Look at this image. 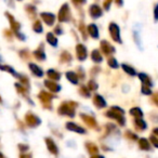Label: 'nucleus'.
<instances>
[{"instance_id": "nucleus-1", "label": "nucleus", "mask_w": 158, "mask_h": 158, "mask_svg": "<svg viewBox=\"0 0 158 158\" xmlns=\"http://www.w3.org/2000/svg\"><path fill=\"white\" fill-rule=\"evenodd\" d=\"M78 107V103L74 101H64L57 107V114L63 117L74 118L76 116V108Z\"/></svg>"}, {"instance_id": "nucleus-2", "label": "nucleus", "mask_w": 158, "mask_h": 158, "mask_svg": "<svg viewBox=\"0 0 158 158\" xmlns=\"http://www.w3.org/2000/svg\"><path fill=\"white\" fill-rule=\"evenodd\" d=\"M38 100L40 101V103L44 106L48 110H52V100L55 99V95L51 92H48V91L41 90L39 93H38Z\"/></svg>"}, {"instance_id": "nucleus-3", "label": "nucleus", "mask_w": 158, "mask_h": 158, "mask_svg": "<svg viewBox=\"0 0 158 158\" xmlns=\"http://www.w3.org/2000/svg\"><path fill=\"white\" fill-rule=\"evenodd\" d=\"M57 19L59 22L61 23H68L72 20V11H70L69 5L65 2L59 10V14H57Z\"/></svg>"}, {"instance_id": "nucleus-4", "label": "nucleus", "mask_w": 158, "mask_h": 158, "mask_svg": "<svg viewBox=\"0 0 158 158\" xmlns=\"http://www.w3.org/2000/svg\"><path fill=\"white\" fill-rule=\"evenodd\" d=\"M24 121L29 128H37L41 125V119L33 112H27L24 116Z\"/></svg>"}, {"instance_id": "nucleus-5", "label": "nucleus", "mask_w": 158, "mask_h": 158, "mask_svg": "<svg viewBox=\"0 0 158 158\" xmlns=\"http://www.w3.org/2000/svg\"><path fill=\"white\" fill-rule=\"evenodd\" d=\"M75 51H76V57L79 62H85L88 59V49L84 44H77L75 47Z\"/></svg>"}, {"instance_id": "nucleus-6", "label": "nucleus", "mask_w": 158, "mask_h": 158, "mask_svg": "<svg viewBox=\"0 0 158 158\" xmlns=\"http://www.w3.org/2000/svg\"><path fill=\"white\" fill-rule=\"evenodd\" d=\"M79 117H80V119H81V120L84 121V123H86L89 128H91V129H94V130H99L100 129V128H99V123H98L97 119H95L93 116L88 115V114H85V113H81V114L79 115Z\"/></svg>"}, {"instance_id": "nucleus-7", "label": "nucleus", "mask_w": 158, "mask_h": 158, "mask_svg": "<svg viewBox=\"0 0 158 158\" xmlns=\"http://www.w3.org/2000/svg\"><path fill=\"white\" fill-rule=\"evenodd\" d=\"M65 128H66V130H68V131L75 132V133H78V134H81V135L87 134V129H86V128L82 127V126H80V125H78V123H74V121H67V123H65Z\"/></svg>"}, {"instance_id": "nucleus-8", "label": "nucleus", "mask_w": 158, "mask_h": 158, "mask_svg": "<svg viewBox=\"0 0 158 158\" xmlns=\"http://www.w3.org/2000/svg\"><path fill=\"white\" fill-rule=\"evenodd\" d=\"M108 31H110V37H112V39L114 40L115 42H117V44H121L120 29H119V26L116 24V23H110Z\"/></svg>"}, {"instance_id": "nucleus-9", "label": "nucleus", "mask_w": 158, "mask_h": 158, "mask_svg": "<svg viewBox=\"0 0 158 158\" xmlns=\"http://www.w3.org/2000/svg\"><path fill=\"white\" fill-rule=\"evenodd\" d=\"M44 87L49 90V92L53 93V94H56V93L61 92V90H62L61 85H59L56 81L50 80V79H46V80L44 81Z\"/></svg>"}, {"instance_id": "nucleus-10", "label": "nucleus", "mask_w": 158, "mask_h": 158, "mask_svg": "<svg viewBox=\"0 0 158 158\" xmlns=\"http://www.w3.org/2000/svg\"><path fill=\"white\" fill-rule=\"evenodd\" d=\"M105 116L110 119H114V120H116L119 126H125L126 125L125 116L121 115V114H118V113H116V112H114V110H112L110 108L105 113Z\"/></svg>"}, {"instance_id": "nucleus-11", "label": "nucleus", "mask_w": 158, "mask_h": 158, "mask_svg": "<svg viewBox=\"0 0 158 158\" xmlns=\"http://www.w3.org/2000/svg\"><path fill=\"white\" fill-rule=\"evenodd\" d=\"M100 50L103 53V55H106V56H110L115 53V48L107 40H102L100 42Z\"/></svg>"}, {"instance_id": "nucleus-12", "label": "nucleus", "mask_w": 158, "mask_h": 158, "mask_svg": "<svg viewBox=\"0 0 158 158\" xmlns=\"http://www.w3.org/2000/svg\"><path fill=\"white\" fill-rule=\"evenodd\" d=\"M44 142H46V146H47V148H48V151L50 152L52 155H54V156L59 155V153H60L59 146H57L55 141L53 140L52 138L47 136V138H44Z\"/></svg>"}, {"instance_id": "nucleus-13", "label": "nucleus", "mask_w": 158, "mask_h": 158, "mask_svg": "<svg viewBox=\"0 0 158 158\" xmlns=\"http://www.w3.org/2000/svg\"><path fill=\"white\" fill-rule=\"evenodd\" d=\"M92 103L98 110H102V108L107 107V102L104 99L103 95L99 94V93H95L92 97Z\"/></svg>"}, {"instance_id": "nucleus-14", "label": "nucleus", "mask_w": 158, "mask_h": 158, "mask_svg": "<svg viewBox=\"0 0 158 158\" xmlns=\"http://www.w3.org/2000/svg\"><path fill=\"white\" fill-rule=\"evenodd\" d=\"M89 15L93 20H98V19H100L103 15V10H102V8L99 5L93 3V5H91L89 7Z\"/></svg>"}, {"instance_id": "nucleus-15", "label": "nucleus", "mask_w": 158, "mask_h": 158, "mask_svg": "<svg viewBox=\"0 0 158 158\" xmlns=\"http://www.w3.org/2000/svg\"><path fill=\"white\" fill-rule=\"evenodd\" d=\"M40 18H41L42 22L47 25V26H53L56 21V16L51 12H41L40 13Z\"/></svg>"}, {"instance_id": "nucleus-16", "label": "nucleus", "mask_w": 158, "mask_h": 158, "mask_svg": "<svg viewBox=\"0 0 158 158\" xmlns=\"http://www.w3.org/2000/svg\"><path fill=\"white\" fill-rule=\"evenodd\" d=\"M33 56L37 60L38 62H44L47 60V54L44 51V44H40L39 47L36 49L33 52Z\"/></svg>"}, {"instance_id": "nucleus-17", "label": "nucleus", "mask_w": 158, "mask_h": 158, "mask_svg": "<svg viewBox=\"0 0 158 158\" xmlns=\"http://www.w3.org/2000/svg\"><path fill=\"white\" fill-rule=\"evenodd\" d=\"M28 68H29V70H31V74H33L35 77H37V78H42V77L44 76V69H42L38 64L31 62V63H28Z\"/></svg>"}, {"instance_id": "nucleus-18", "label": "nucleus", "mask_w": 158, "mask_h": 158, "mask_svg": "<svg viewBox=\"0 0 158 158\" xmlns=\"http://www.w3.org/2000/svg\"><path fill=\"white\" fill-rule=\"evenodd\" d=\"M65 78L74 86H78L79 82H80V78H79L78 74L74 70H67L65 73Z\"/></svg>"}, {"instance_id": "nucleus-19", "label": "nucleus", "mask_w": 158, "mask_h": 158, "mask_svg": "<svg viewBox=\"0 0 158 158\" xmlns=\"http://www.w3.org/2000/svg\"><path fill=\"white\" fill-rule=\"evenodd\" d=\"M87 31H88V35L90 36L92 39H99L100 38V31L99 27H98L97 24L94 23H90V24L87 26Z\"/></svg>"}, {"instance_id": "nucleus-20", "label": "nucleus", "mask_w": 158, "mask_h": 158, "mask_svg": "<svg viewBox=\"0 0 158 158\" xmlns=\"http://www.w3.org/2000/svg\"><path fill=\"white\" fill-rule=\"evenodd\" d=\"M6 16H7L8 21H9L10 27H11V29L13 31V33L20 31H21V24L15 20V19H14V16L12 15V14L8 13V12H6Z\"/></svg>"}, {"instance_id": "nucleus-21", "label": "nucleus", "mask_w": 158, "mask_h": 158, "mask_svg": "<svg viewBox=\"0 0 158 158\" xmlns=\"http://www.w3.org/2000/svg\"><path fill=\"white\" fill-rule=\"evenodd\" d=\"M90 57H91V60H92V62L94 64H101L102 62H103V60H104L103 53H102L101 50H99V49H94V50L91 51Z\"/></svg>"}, {"instance_id": "nucleus-22", "label": "nucleus", "mask_w": 158, "mask_h": 158, "mask_svg": "<svg viewBox=\"0 0 158 158\" xmlns=\"http://www.w3.org/2000/svg\"><path fill=\"white\" fill-rule=\"evenodd\" d=\"M46 75H47V77H48V79L53 80V81H60L62 78V74L59 70L54 69V68H49L46 72Z\"/></svg>"}, {"instance_id": "nucleus-23", "label": "nucleus", "mask_w": 158, "mask_h": 158, "mask_svg": "<svg viewBox=\"0 0 158 158\" xmlns=\"http://www.w3.org/2000/svg\"><path fill=\"white\" fill-rule=\"evenodd\" d=\"M46 41L48 42L51 47H53V48H56V47L59 46V39H57V36L55 35L54 33H51V31L47 33Z\"/></svg>"}, {"instance_id": "nucleus-24", "label": "nucleus", "mask_w": 158, "mask_h": 158, "mask_svg": "<svg viewBox=\"0 0 158 158\" xmlns=\"http://www.w3.org/2000/svg\"><path fill=\"white\" fill-rule=\"evenodd\" d=\"M14 87H15L16 91H18V93H20L21 95H23V97L25 98V99H27V98H29V89L26 88V87L24 86V85H22L20 81L19 82H15L14 84Z\"/></svg>"}, {"instance_id": "nucleus-25", "label": "nucleus", "mask_w": 158, "mask_h": 158, "mask_svg": "<svg viewBox=\"0 0 158 158\" xmlns=\"http://www.w3.org/2000/svg\"><path fill=\"white\" fill-rule=\"evenodd\" d=\"M0 70L8 73V74L12 75V76L15 77V78H18V79H19V77H20V75H21V74H19V73L16 72V70L14 69L12 66L7 65V64H3V65H2V64H0Z\"/></svg>"}, {"instance_id": "nucleus-26", "label": "nucleus", "mask_w": 158, "mask_h": 158, "mask_svg": "<svg viewBox=\"0 0 158 158\" xmlns=\"http://www.w3.org/2000/svg\"><path fill=\"white\" fill-rule=\"evenodd\" d=\"M60 62L63 64H70L73 62V55L70 54L69 51H62V53L60 54Z\"/></svg>"}, {"instance_id": "nucleus-27", "label": "nucleus", "mask_w": 158, "mask_h": 158, "mask_svg": "<svg viewBox=\"0 0 158 158\" xmlns=\"http://www.w3.org/2000/svg\"><path fill=\"white\" fill-rule=\"evenodd\" d=\"M85 147H86L87 152H88L90 155H95V154H99V146L97 144H94L93 142H86L85 143Z\"/></svg>"}, {"instance_id": "nucleus-28", "label": "nucleus", "mask_w": 158, "mask_h": 158, "mask_svg": "<svg viewBox=\"0 0 158 158\" xmlns=\"http://www.w3.org/2000/svg\"><path fill=\"white\" fill-rule=\"evenodd\" d=\"M78 92L82 98H86V99L91 98V90L88 88V86H86V85H81V86L79 87Z\"/></svg>"}, {"instance_id": "nucleus-29", "label": "nucleus", "mask_w": 158, "mask_h": 158, "mask_svg": "<svg viewBox=\"0 0 158 158\" xmlns=\"http://www.w3.org/2000/svg\"><path fill=\"white\" fill-rule=\"evenodd\" d=\"M33 31H35L36 34H42L44 33V26H42V23L41 21L39 20H36L35 22L33 23Z\"/></svg>"}, {"instance_id": "nucleus-30", "label": "nucleus", "mask_w": 158, "mask_h": 158, "mask_svg": "<svg viewBox=\"0 0 158 158\" xmlns=\"http://www.w3.org/2000/svg\"><path fill=\"white\" fill-rule=\"evenodd\" d=\"M121 67H123V69L125 70L126 74L130 75V76H135V75H136L135 69H134L132 66L128 65V64H121Z\"/></svg>"}, {"instance_id": "nucleus-31", "label": "nucleus", "mask_w": 158, "mask_h": 158, "mask_svg": "<svg viewBox=\"0 0 158 158\" xmlns=\"http://www.w3.org/2000/svg\"><path fill=\"white\" fill-rule=\"evenodd\" d=\"M18 80H19V81H20L22 85H24V86L26 87V88L31 89V82H29V78L26 76V75L21 74V75H20V77H19Z\"/></svg>"}, {"instance_id": "nucleus-32", "label": "nucleus", "mask_w": 158, "mask_h": 158, "mask_svg": "<svg viewBox=\"0 0 158 158\" xmlns=\"http://www.w3.org/2000/svg\"><path fill=\"white\" fill-rule=\"evenodd\" d=\"M107 65L110 66V68H113V69H117V68L119 67V64L118 62H117V60L115 59L114 56H110L107 60Z\"/></svg>"}, {"instance_id": "nucleus-33", "label": "nucleus", "mask_w": 158, "mask_h": 158, "mask_svg": "<svg viewBox=\"0 0 158 158\" xmlns=\"http://www.w3.org/2000/svg\"><path fill=\"white\" fill-rule=\"evenodd\" d=\"M134 125H135V127L140 130H144V129H146V127H147L146 123H145V121L143 120L142 118H135V120H134Z\"/></svg>"}, {"instance_id": "nucleus-34", "label": "nucleus", "mask_w": 158, "mask_h": 158, "mask_svg": "<svg viewBox=\"0 0 158 158\" xmlns=\"http://www.w3.org/2000/svg\"><path fill=\"white\" fill-rule=\"evenodd\" d=\"M79 31H80V34H81V36H82V39L84 40H87L88 39V31H87V27H86V25L84 24V23H80V24H79Z\"/></svg>"}, {"instance_id": "nucleus-35", "label": "nucleus", "mask_w": 158, "mask_h": 158, "mask_svg": "<svg viewBox=\"0 0 158 158\" xmlns=\"http://www.w3.org/2000/svg\"><path fill=\"white\" fill-rule=\"evenodd\" d=\"M130 114L133 117H135V118H142V116H143V112L141 110V108H139V107L131 108V110H130Z\"/></svg>"}, {"instance_id": "nucleus-36", "label": "nucleus", "mask_w": 158, "mask_h": 158, "mask_svg": "<svg viewBox=\"0 0 158 158\" xmlns=\"http://www.w3.org/2000/svg\"><path fill=\"white\" fill-rule=\"evenodd\" d=\"M25 10L27 11V13L29 14V16L31 18H35L36 16V13H37V9H36V7L35 6H33V5H27L26 6V8H25Z\"/></svg>"}, {"instance_id": "nucleus-37", "label": "nucleus", "mask_w": 158, "mask_h": 158, "mask_svg": "<svg viewBox=\"0 0 158 158\" xmlns=\"http://www.w3.org/2000/svg\"><path fill=\"white\" fill-rule=\"evenodd\" d=\"M87 86H88V88L91 90V92H93V91H97L98 89H99V85H98V82L95 81L94 79H90L88 81V84H87Z\"/></svg>"}, {"instance_id": "nucleus-38", "label": "nucleus", "mask_w": 158, "mask_h": 158, "mask_svg": "<svg viewBox=\"0 0 158 158\" xmlns=\"http://www.w3.org/2000/svg\"><path fill=\"white\" fill-rule=\"evenodd\" d=\"M139 78L141 79V81L143 82V85L145 86H152V82H151V79L148 78V76L145 74H139Z\"/></svg>"}, {"instance_id": "nucleus-39", "label": "nucleus", "mask_w": 158, "mask_h": 158, "mask_svg": "<svg viewBox=\"0 0 158 158\" xmlns=\"http://www.w3.org/2000/svg\"><path fill=\"white\" fill-rule=\"evenodd\" d=\"M19 55H20L21 59L23 60H28L29 56H31V53H29V51L27 50V49H22V50L19 52Z\"/></svg>"}, {"instance_id": "nucleus-40", "label": "nucleus", "mask_w": 158, "mask_h": 158, "mask_svg": "<svg viewBox=\"0 0 158 158\" xmlns=\"http://www.w3.org/2000/svg\"><path fill=\"white\" fill-rule=\"evenodd\" d=\"M139 145H140V148L142 149H149V143L147 142L146 139H141L140 141H139Z\"/></svg>"}, {"instance_id": "nucleus-41", "label": "nucleus", "mask_w": 158, "mask_h": 158, "mask_svg": "<svg viewBox=\"0 0 158 158\" xmlns=\"http://www.w3.org/2000/svg\"><path fill=\"white\" fill-rule=\"evenodd\" d=\"M18 147L21 153H27V152L29 151V145L25 144V143H20V144L18 145Z\"/></svg>"}, {"instance_id": "nucleus-42", "label": "nucleus", "mask_w": 158, "mask_h": 158, "mask_svg": "<svg viewBox=\"0 0 158 158\" xmlns=\"http://www.w3.org/2000/svg\"><path fill=\"white\" fill-rule=\"evenodd\" d=\"M85 69L81 67V66H79V67H77V74H78L79 78H80V80H85L86 79V74H85Z\"/></svg>"}, {"instance_id": "nucleus-43", "label": "nucleus", "mask_w": 158, "mask_h": 158, "mask_svg": "<svg viewBox=\"0 0 158 158\" xmlns=\"http://www.w3.org/2000/svg\"><path fill=\"white\" fill-rule=\"evenodd\" d=\"M53 33L55 34L56 36H61V35H63L64 34V31H63V27L61 26V25H56V26L54 27V31Z\"/></svg>"}, {"instance_id": "nucleus-44", "label": "nucleus", "mask_w": 158, "mask_h": 158, "mask_svg": "<svg viewBox=\"0 0 158 158\" xmlns=\"http://www.w3.org/2000/svg\"><path fill=\"white\" fill-rule=\"evenodd\" d=\"M72 2L75 7L79 8V7H81V6L85 5V3L87 2V0H72Z\"/></svg>"}, {"instance_id": "nucleus-45", "label": "nucleus", "mask_w": 158, "mask_h": 158, "mask_svg": "<svg viewBox=\"0 0 158 158\" xmlns=\"http://www.w3.org/2000/svg\"><path fill=\"white\" fill-rule=\"evenodd\" d=\"M14 35H15V37L18 38L19 40H21V41H25V40H26V35H24L23 33H21V31L14 33Z\"/></svg>"}, {"instance_id": "nucleus-46", "label": "nucleus", "mask_w": 158, "mask_h": 158, "mask_svg": "<svg viewBox=\"0 0 158 158\" xmlns=\"http://www.w3.org/2000/svg\"><path fill=\"white\" fill-rule=\"evenodd\" d=\"M110 110H114V112H116V113H118V114L125 115V110H123V108L119 107V106H112V107H110Z\"/></svg>"}, {"instance_id": "nucleus-47", "label": "nucleus", "mask_w": 158, "mask_h": 158, "mask_svg": "<svg viewBox=\"0 0 158 158\" xmlns=\"http://www.w3.org/2000/svg\"><path fill=\"white\" fill-rule=\"evenodd\" d=\"M142 93H143V94H151L152 91L149 90L148 87H146L145 85H143V87H142Z\"/></svg>"}, {"instance_id": "nucleus-48", "label": "nucleus", "mask_w": 158, "mask_h": 158, "mask_svg": "<svg viewBox=\"0 0 158 158\" xmlns=\"http://www.w3.org/2000/svg\"><path fill=\"white\" fill-rule=\"evenodd\" d=\"M110 3H112V0H105L103 2V8L107 11V10H110Z\"/></svg>"}, {"instance_id": "nucleus-49", "label": "nucleus", "mask_w": 158, "mask_h": 158, "mask_svg": "<svg viewBox=\"0 0 158 158\" xmlns=\"http://www.w3.org/2000/svg\"><path fill=\"white\" fill-rule=\"evenodd\" d=\"M20 158H33V155L29 153H22L20 155Z\"/></svg>"}, {"instance_id": "nucleus-50", "label": "nucleus", "mask_w": 158, "mask_h": 158, "mask_svg": "<svg viewBox=\"0 0 158 158\" xmlns=\"http://www.w3.org/2000/svg\"><path fill=\"white\" fill-rule=\"evenodd\" d=\"M90 158H105L103 155H100V154H95V155H91Z\"/></svg>"}, {"instance_id": "nucleus-51", "label": "nucleus", "mask_w": 158, "mask_h": 158, "mask_svg": "<svg viewBox=\"0 0 158 158\" xmlns=\"http://www.w3.org/2000/svg\"><path fill=\"white\" fill-rule=\"evenodd\" d=\"M0 158H6V156L3 155V154L1 153V152H0Z\"/></svg>"}, {"instance_id": "nucleus-52", "label": "nucleus", "mask_w": 158, "mask_h": 158, "mask_svg": "<svg viewBox=\"0 0 158 158\" xmlns=\"http://www.w3.org/2000/svg\"><path fill=\"white\" fill-rule=\"evenodd\" d=\"M3 102V100H2V98H1V95H0V103H2Z\"/></svg>"}, {"instance_id": "nucleus-53", "label": "nucleus", "mask_w": 158, "mask_h": 158, "mask_svg": "<svg viewBox=\"0 0 158 158\" xmlns=\"http://www.w3.org/2000/svg\"><path fill=\"white\" fill-rule=\"evenodd\" d=\"M18 1H22V0H18Z\"/></svg>"}, {"instance_id": "nucleus-54", "label": "nucleus", "mask_w": 158, "mask_h": 158, "mask_svg": "<svg viewBox=\"0 0 158 158\" xmlns=\"http://www.w3.org/2000/svg\"><path fill=\"white\" fill-rule=\"evenodd\" d=\"M0 61H1V57H0Z\"/></svg>"}]
</instances>
